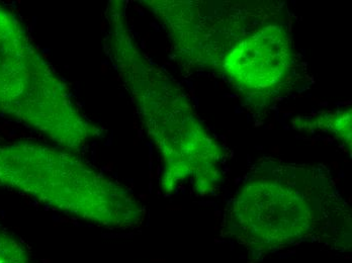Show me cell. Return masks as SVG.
<instances>
[{"instance_id": "1", "label": "cell", "mask_w": 352, "mask_h": 263, "mask_svg": "<svg viewBox=\"0 0 352 263\" xmlns=\"http://www.w3.org/2000/svg\"><path fill=\"white\" fill-rule=\"evenodd\" d=\"M107 14L109 56L164 161L161 187L169 194L182 181L194 179L197 192L201 196L210 194L220 175L217 165L220 150L201 131L175 83L141 54L126 27L124 10L115 8Z\"/></svg>"}, {"instance_id": "2", "label": "cell", "mask_w": 352, "mask_h": 263, "mask_svg": "<svg viewBox=\"0 0 352 263\" xmlns=\"http://www.w3.org/2000/svg\"><path fill=\"white\" fill-rule=\"evenodd\" d=\"M0 185L109 230H134L145 219L128 187L73 151L36 141L0 144Z\"/></svg>"}, {"instance_id": "3", "label": "cell", "mask_w": 352, "mask_h": 263, "mask_svg": "<svg viewBox=\"0 0 352 263\" xmlns=\"http://www.w3.org/2000/svg\"><path fill=\"white\" fill-rule=\"evenodd\" d=\"M253 177L236 198L228 232L253 252H272L304 242H321L334 249L351 246V236L337 227L340 218L324 198V183L315 174L289 166ZM351 233V232H349Z\"/></svg>"}, {"instance_id": "4", "label": "cell", "mask_w": 352, "mask_h": 263, "mask_svg": "<svg viewBox=\"0 0 352 263\" xmlns=\"http://www.w3.org/2000/svg\"><path fill=\"white\" fill-rule=\"evenodd\" d=\"M0 113L62 148L79 146L91 123L38 54L18 19L0 6Z\"/></svg>"}, {"instance_id": "5", "label": "cell", "mask_w": 352, "mask_h": 263, "mask_svg": "<svg viewBox=\"0 0 352 263\" xmlns=\"http://www.w3.org/2000/svg\"><path fill=\"white\" fill-rule=\"evenodd\" d=\"M240 44L225 60V67L234 78L250 89H263L278 82L287 65L283 36L276 30H264Z\"/></svg>"}, {"instance_id": "6", "label": "cell", "mask_w": 352, "mask_h": 263, "mask_svg": "<svg viewBox=\"0 0 352 263\" xmlns=\"http://www.w3.org/2000/svg\"><path fill=\"white\" fill-rule=\"evenodd\" d=\"M0 263H36L29 247L12 233L0 230Z\"/></svg>"}]
</instances>
